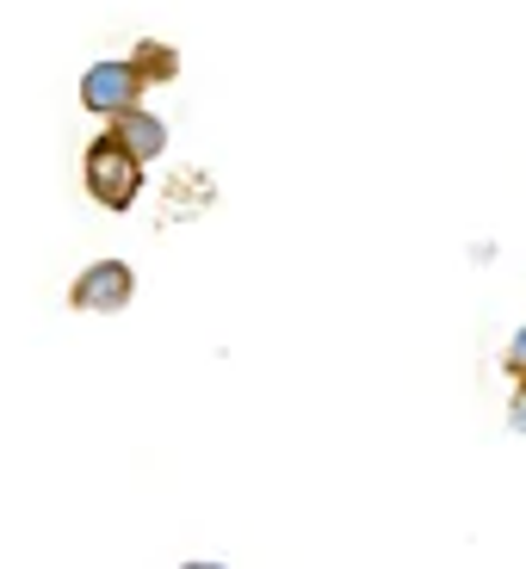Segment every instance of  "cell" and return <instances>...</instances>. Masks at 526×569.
I'll use <instances>...</instances> for the list:
<instances>
[{
  "label": "cell",
  "instance_id": "277c9868",
  "mask_svg": "<svg viewBox=\"0 0 526 569\" xmlns=\"http://www.w3.org/2000/svg\"><path fill=\"white\" fill-rule=\"evenodd\" d=\"M112 137L125 142L137 161H161V149H168V124H161L156 112H142V106H130V112L112 118Z\"/></svg>",
  "mask_w": 526,
  "mask_h": 569
},
{
  "label": "cell",
  "instance_id": "3957f363",
  "mask_svg": "<svg viewBox=\"0 0 526 569\" xmlns=\"http://www.w3.org/2000/svg\"><path fill=\"white\" fill-rule=\"evenodd\" d=\"M142 100V74L130 57H112V62H93V69L81 74V106L100 118H118L130 112V106Z\"/></svg>",
  "mask_w": 526,
  "mask_h": 569
},
{
  "label": "cell",
  "instance_id": "5b68a950",
  "mask_svg": "<svg viewBox=\"0 0 526 569\" xmlns=\"http://www.w3.org/2000/svg\"><path fill=\"white\" fill-rule=\"evenodd\" d=\"M130 62H137L142 81H173V74H180V50L161 43V38H142L137 50H130Z\"/></svg>",
  "mask_w": 526,
  "mask_h": 569
},
{
  "label": "cell",
  "instance_id": "6da1fadb",
  "mask_svg": "<svg viewBox=\"0 0 526 569\" xmlns=\"http://www.w3.org/2000/svg\"><path fill=\"white\" fill-rule=\"evenodd\" d=\"M81 180H87V192H93L106 211H130V204H137V192H142V161L130 156V149L112 137V130H106V137L87 142Z\"/></svg>",
  "mask_w": 526,
  "mask_h": 569
},
{
  "label": "cell",
  "instance_id": "52a82bcc",
  "mask_svg": "<svg viewBox=\"0 0 526 569\" xmlns=\"http://www.w3.org/2000/svg\"><path fill=\"white\" fill-rule=\"evenodd\" d=\"M508 427H514V433H526V378H520V390H514V409H508Z\"/></svg>",
  "mask_w": 526,
  "mask_h": 569
},
{
  "label": "cell",
  "instance_id": "7a4b0ae2",
  "mask_svg": "<svg viewBox=\"0 0 526 569\" xmlns=\"http://www.w3.org/2000/svg\"><path fill=\"white\" fill-rule=\"evenodd\" d=\"M130 298H137V272H130L125 260H93V267L69 284V303L87 316H118V310H130Z\"/></svg>",
  "mask_w": 526,
  "mask_h": 569
},
{
  "label": "cell",
  "instance_id": "8992f818",
  "mask_svg": "<svg viewBox=\"0 0 526 569\" xmlns=\"http://www.w3.org/2000/svg\"><path fill=\"white\" fill-rule=\"evenodd\" d=\"M508 371H514V378H526V328L508 341Z\"/></svg>",
  "mask_w": 526,
  "mask_h": 569
}]
</instances>
